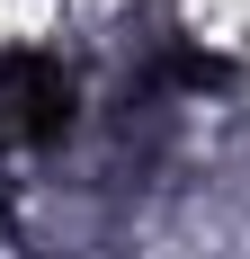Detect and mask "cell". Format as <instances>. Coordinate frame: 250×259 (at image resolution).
Instances as JSON below:
<instances>
[{"instance_id":"1","label":"cell","mask_w":250,"mask_h":259,"mask_svg":"<svg viewBox=\"0 0 250 259\" xmlns=\"http://www.w3.org/2000/svg\"><path fill=\"white\" fill-rule=\"evenodd\" d=\"M72 125V80L18 54V63H0V134H27V143H45V134Z\"/></svg>"}]
</instances>
